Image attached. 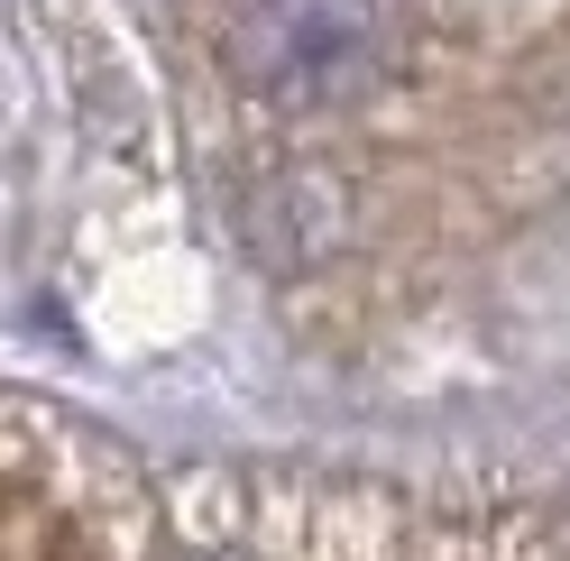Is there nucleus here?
<instances>
[{
  "mask_svg": "<svg viewBox=\"0 0 570 561\" xmlns=\"http://www.w3.org/2000/svg\"><path fill=\"white\" fill-rule=\"evenodd\" d=\"M360 0H239L230 65L267 92H332L360 65Z\"/></svg>",
  "mask_w": 570,
  "mask_h": 561,
  "instance_id": "obj_1",
  "label": "nucleus"
},
{
  "mask_svg": "<svg viewBox=\"0 0 570 561\" xmlns=\"http://www.w3.org/2000/svg\"><path fill=\"white\" fill-rule=\"evenodd\" d=\"M28 561H92V534H83V524H65V515H47L38 534H28Z\"/></svg>",
  "mask_w": 570,
  "mask_h": 561,
  "instance_id": "obj_2",
  "label": "nucleus"
}]
</instances>
